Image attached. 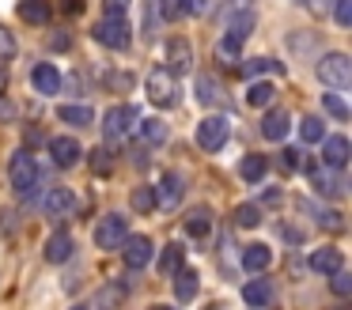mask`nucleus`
I'll list each match as a JSON object with an SVG mask.
<instances>
[{"mask_svg":"<svg viewBox=\"0 0 352 310\" xmlns=\"http://www.w3.org/2000/svg\"><path fill=\"white\" fill-rule=\"evenodd\" d=\"M144 91H148V102L160 106V110L178 106V80L167 72V68H152L148 80H144Z\"/></svg>","mask_w":352,"mask_h":310,"instance_id":"f257e3e1","label":"nucleus"},{"mask_svg":"<svg viewBox=\"0 0 352 310\" xmlns=\"http://www.w3.org/2000/svg\"><path fill=\"white\" fill-rule=\"evenodd\" d=\"M8 178H12V189H16V193H31V189L38 186L42 170H38L31 151H16V155L8 159Z\"/></svg>","mask_w":352,"mask_h":310,"instance_id":"f03ea898","label":"nucleus"},{"mask_svg":"<svg viewBox=\"0 0 352 310\" xmlns=\"http://www.w3.org/2000/svg\"><path fill=\"white\" fill-rule=\"evenodd\" d=\"M318 80L333 91H344L352 83V60L344 57V53H326V57L318 60Z\"/></svg>","mask_w":352,"mask_h":310,"instance_id":"7ed1b4c3","label":"nucleus"},{"mask_svg":"<svg viewBox=\"0 0 352 310\" xmlns=\"http://www.w3.org/2000/svg\"><path fill=\"white\" fill-rule=\"evenodd\" d=\"M137 125H140V110H137V106H114V110L107 113V121H102L107 144H114V140H122V136H129Z\"/></svg>","mask_w":352,"mask_h":310,"instance_id":"20e7f679","label":"nucleus"},{"mask_svg":"<svg viewBox=\"0 0 352 310\" xmlns=\"http://www.w3.org/2000/svg\"><path fill=\"white\" fill-rule=\"evenodd\" d=\"M91 34H95V42L110 45V49H125L129 38H133V30H129V23H125V15H107L102 23H95Z\"/></svg>","mask_w":352,"mask_h":310,"instance_id":"39448f33","label":"nucleus"},{"mask_svg":"<svg viewBox=\"0 0 352 310\" xmlns=\"http://www.w3.org/2000/svg\"><path fill=\"white\" fill-rule=\"evenodd\" d=\"M228 133H231V121L212 113V118H201L197 125V148L201 151H220L228 144Z\"/></svg>","mask_w":352,"mask_h":310,"instance_id":"423d86ee","label":"nucleus"},{"mask_svg":"<svg viewBox=\"0 0 352 310\" xmlns=\"http://www.w3.org/2000/svg\"><path fill=\"white\" fill-rule=\"evenodd\" d=\"M42 212H46L50 219H57V223H65V219H72L80 212V201L72 189H50L46 201H42Z\"/></svg>","mask_w":352,"mask_h":310,"instance_id":"0eeeda50","label":"nucleus"},{"mask_svg":"<svg viewBox=\"0 0 352 310\" xmlns=\"http://www.w3.org/2000/svg\"><path fill=\"white\" fill-rule=\"evenodd\" d=\"M129 239V227H125L122 216H107L99 219V227H95V242H99L102 250H122V242Z\"/></svg>","mask_w":352,"mask_h":310,"instance_id":"6e6552de","label":"nucleus"},{"mask_svg":"<svg viewBox=\"0 0 352 310\" xmlns=\"http://www.w3.org/2000/svg\"><path fill=\"white\" fill-rule=\"evenodd\" d=\"M193 68V45L186 38H170L167 42V72L170 76H182Z\"/></svg>","mask_w":352,"mask_h":310,"instance_id":"1a4fd4ad","label":"nucleus"},{"mask_svg":"<svg viewBox=\"0 0 352 310\" xmlns=\"http://www.w3.org/2000/svg\"><path fill=\"white\" fill-rule=\"evenodd\" d=\"M122 250H125V265H129V269H144V265L152 261V254H155L152 239H144V234H137V239H125Z\"/></svg>","mask_w":352,"mask_h":310,"instance_id":"9d476101","label":"nucleus"},{"mask_svg":"<svg viewBox=\"0 0 352 310\" xmlns=\"http://www.w3.org/2000/svg\"><path fill=\"white\" fill-rule=\"evenodd\" d=\"M311 269L318 272V276H333L337 269H344V254L337 246H322L311 254Z\"/></svg>","mask_w":352,"mask_h":310,"instance_id":"9b49d317","label":"nucleus"},{"mask_svg":"<svg viewBox=\"0 0 352 310\" xmlns=\"http://www.w3.org/2000/svg\"><path fill=\"white\" fill-rule=\"evenodd\" d=\"M182 193H186V186H182V178L178 174H163V181H160V193H155V208H178V201H182Z\"/></svg>","mask_w":352,"mask_h":310,"instance_id":"f8f14e48","label":"nucleus"},{"mask_svg":"<svg viewBox=\"0 0 352 310\" xmlns=\"http://www.w3.org/2000/svg\"><path fill=\"white\" fill-rule=\"evenodd\" d=\"M31 83H34V91H38V95H57V91H61V72H57L54 65H46V60H42V65H34Z\"/></svg>","mask_w":352,"mask_h":310,"instance_id":"ddd939ff","label":"nucleus"},{"mask_svg":"<svg viewBox=\"0 0 352 310\" xmlns=\"http://www.w3.org/2000/svg\"><path fill=\"white\" fill-rule=\"evenodd\" d=\"M288 129H292V118L284 110H269L265 118H261V136H265V140H284Z\"/></svg>","mask_w":352,"mask_h":310,"instance_id":"4468645a","label":"nucleus"},{"mask_svg":"<svg viewBox=\"0 0 352 310\" xmlns=\"http://www.w3.org/2000/svg\"><path fill=\"white\" fill-rule=\"evenodd\" d=\"M50 155H54L57 166H72L80 163V144L72 136H57V140H50Z\"/></svg>","mask_w":352,"mask_h":310,"instance_id":"2eb2a0df","label":"nucleus"},{"mask_svg":"<svg viewBox=\"0 0 352 310\" xmlns=\"http://www.w3.org/2000/svg\"><path fill=\"white\" fill-rule=\"evenodd\" d=\"M46 261L50 265H61V261H69L72 257V234L69 231H57V234H50V242H46Z\"/></svg>","mask_w":352,"mask_h":310,"instance_id":"dca6fc26","label":"nucleus"},{"mask_svg":"<svg viewBox=\"0 0 352 310\" xmlns=\"http://www.w3.org/2000/svg\"><path fill=\"white\" fill-rule=\"evenodd\" d=\"M322 159H326L333 170H341V166L349 163V140H344V136H326V144H322Z\"/></svg>","mask_w":352,"mask_h":310,"instance_id":"f3484780","label":"nucleus"},{"mask_svg":"<svg viewBox=\"0 0 352 310\" xmlns=\"http://www.w3.org/2000/svg\"><path fill=\"white\" fill-rule=\"evenodd\" d=\"M269 265H273V250H269V246H261V242H258V246H246L243 250V269H250V272H258V276H261Z\"/></svg>","mask_w":352,"mask_h":310,"instance_id":"a211bd4d","label":"nucleus"},{"mask_svg":"<svg viewBox=\"0 0 352 310\" xmlns=\"http://www.w3.org/2000/svg\"><path fill=\"white\" fill-rule=\"evenodd\" d=\"M19 19L31 23V27L50 23V0H19Z\"/></svg>","mask_w":352,"mask_h":310,"instance_id":"6ab92c4d","label":"nucleus"},{"mask_svg":"<svg viewBox=\"0 0 352 310\" xmlns=\"http://www.w3.org/2000/svg\"><path fill=\"white\" fill-rule=\"evenodd\" d=\"M243 299L250 302V307H265V302H273V284H269L265 276L250 280V284L243 287Z\"/></svg>","mask_w":352,"mask_h":310,"instance_id":"aec40b11","label":"nucleus"},{"mask_svg":"<svg viewBox=\"0 0 352 310\" xmlns=\"http://www.w3.org/2000/svg\"><path fill=\"white\" fill-rule=\"evenodd\" d=\"M265 170H269V159L265 155H246L243 163H239V178L250 181V186H258V181L265 178Z\"/></svg>","mask_w":352,"mask_h":310,"instance_id":"412c9836","label":"nucleus"},{"mask_svg":"<svg viewBox=\"0 0 352 310\" xmlns=\"http://www.w3.org/2000/svg\"><path fill=\"white\" fill-rule=\"evenodd\" d=\"M193 295H197V272H193V269H178L175 272V299L178 302H193Z\"/></svg>","mask_w":352,"mask_h":310,"instance_id":"4be33fe9","label":"nucleus"},{"mask_svg":"<svg viewBox=\"0 0 352 310\" xmlns=\"http://www.w3.org/2000/svg\"><path fill=\"white\" fill-rule=\"evenodd\" d=\"M140 136H144L152 148H160V144H167L170 140V129L163 125L160 118H140Z\"/></svg>","mask_w":352,"mask_h":310,"instance_id":"5701e85b","label":"nucleus"},{"mask_svg":"<svg viewBox=\"0 0 352 310\" xmlns=\"http://www.w3.org/2000/svg\"><path fill=\"white\" fill-rule=\"evenodd\" d=\"M186 234H190V239H208V234H212V216H208V212H193L190 219H186Z\"/></svg>","mask_w":352,"mask_h":310,"instance_id":"b1692460","label":"nucleus"},{"mask_svg":"<svg viewBox=\"0 0 352 310\" xmlns=\"http://www.w3.org/2000/svg\"><path fill=\"white\" fill-rule=\"evenodd\" d=\"M182 257H186L182 246H178V242H170V246L160 254V272H163V276H175V272L182 269Z\"/></svg>","mask_w":352,"mask_h":310,"instance_id":"393cba45","label":"nucleus"},{"mask_svg":"<svg viewBox=\"0 0 352 310\" xmlns=\"http://www.w3.org/2000/svg\"><path fill=\"white\" fill-rule=\"evenodd\" d=\"M57 118L61 121H69V125H80V129H87L91 125V106H61V110H57Z\"/></svg>","mask_w":352,"mask_h":310,"instance_id":"a878e982","label":"nucleus"},{"mask_svg":"<svg viewBox=\"0 0 352 310\" xmlns=\"http://www.w3.org/2000/svg\"><path fill=\"white\" fill-rule=\"evenodd\" d=\"M216 57H220L223 65H239V57H243V42L231 38V34H223L220 45H216Z\"/></svg>","mask_w":352,"mask_h":310,"instance_id":"bb28decb","label":"nucleus"},{"mask_svg":"<svg viewBox=\"0 0 352 310\" xmlns=\"http://www.w3.org/2000/svg\"><path fill=\"white\" fill-rule=\"evenodd\" d=\"M223 98V91H220V83L212 80V76H201L197 80V102H205V106H212V102H220Z\"/></svg>","mask_w":352,"mask_h":310,"instance_id":"cd10ccee","label":"nucleus"},{"mask_svg":"<svg viewBox=\"0 0 352 310\" xmlns=\"http://www.w3.org/2000/svg\"><path fill=\"white\" fill-rule=\"evenodd\" d=\"M250 30H254V12H235L231 15V27H228L231 38L243 42V38H250Z\"/></svg>","mask_w":352,"mask_h":310,"instance_id":"c85d7f7f","label":"nucleus"},{"mask_svg":"<svg viewBox=\"0 0 352 310\" xmlns=\"http://www.w3.org/2000/svg\"><path fill=\"white\" fill-rule=\"evenodd\" d=\"M246 102H250L254 110H261V106H269V102H273V87H269L265 80L250 83V91H246Z\"/></svg>","mask_w":352,"mask_h":310,"instance_id":"c756f323","label":"nucleus"},{"mask_svg":"<svg viewBox=\"0 0 352 310\" xmlns=\"http://www.w3.org/2000/svg\"><path fill=\"white\" fill-rule=\"evenodd\" d=\"M129 201H133V208H137V212H155V189L152 186H137Z\"/></svg>","mask_w":352,"mask_h":310,"instance_id":"7c9ffc66","label":"nucleus"},{"mask_svg":"<svg viewBox=\"0 0 352 310\" xmlns=\"http://www.w3.org/2000/svg\"><path fill=\"white\" fill-rule=\"evenodd\" d=\"M122 299H125V287L122 284H107L99 291V307L102 310H118V307H122Z\"/></svg>","mask_w":352,"mask_h":310,"instance_id":"2f4dec72","label":"nucleus"},{"mask_svg":"<svg viewBox=\"0 0 352 310\" xmlns=\"http://www.w3.org/2000/svg\"><path fill=\"white\" fill-rule=\"evenodd\" d=\"M322 106H326V113H333L337 121H349V106L341 102L337 91H326V95H322Z\"/></svg>","mask_w":352,"mask_h":310,"instance_id":"473e14b6","label":"nucleus"},{"mask_svg":"<svg viewBox=\"0 0 352 310\" xmlns=\"http://www.w3.org/2000/svg\"><path fill=\"white\" fill-rule=\"evenodd\" d=\"M235 223L239 227H258L261 223V208H258V204H239V208H235Z\"/></svg>","mask_w":352,"mask_h":310,"instance_id":"72a5a7b5","label":"nucleus"},{"mask_svg":"<svg viewBox=\"0 0 352 310\" xmlns=\"http://www.w3.org/2000/svg\"><path fill=\"white\" fill-rule=\"evenodd\" d=\"M314 189H318L322 197H337V193H341V186L333 181V174H322V170H314Z\"/></svg>","mask_w":352,"mask_h":310,"instance_id":"f704fd0d","label":"nucleus"},{"mask_svg":"<svg viewBox=\"0 0 352 310\" xmlns=\"http://www.w3.org/2000/svg\"><path fill=\"white\" fill-rule=\"evenodd\" d=\"M299 136H303L307 144H318V140H322V121H318V118H303V125H299Z\"/></svg>","mask_w":352,"mask_h":310,"instance_id":"c9c22d12","label":"nucleus"},{"mask_svg":"<svg viewBox=\"0 0 352 310\" xmlns=\"http://www.w3.org/2000/svg\"><path fill=\"white\" fill-rule=\"evenodd\" d=\"M110 166H114V155H110V148H95L91 170H95V174H110Z\"/></svg>","mask_w":352,"mask_h":310,"instance_id":"e433bc0d","label":"nucleus"},{"mask_svg":"<svg viewBox=\"0 0 352 310\" xmlns=\"http://www.w3.org/2000/svg\"><path fill=\"white\" fill-rule=\"evenodd\" d=\"M160 12H163V19H182L190 8H186V0H160Z\"/></svg>","mask_w":352,"mask_h":310,"instance_id":"4c0bfd02","label":"nucleus"},{"mask_svg":"<svg viewBox=\"0 0 352 310\" xmlns=\"http://www.w3.org/2000/svg\"><path fill=\"white\" fill-rule=\"evenodd\" d=\"M243 72L246 76H258V72H276L280 76L284 65H276V60H250V65H243Z\"/></svg>","mask_w":352,"mask_h":310,"instance_id":"58836bf2","label":"nucleus"},{"mask_svg":"<svg viewBox=\"0 0 352 310\" xmlns=\"http://www.w3.org/2000/svg\"><path fill=\"white\" fill-rule=\"evenodd\" d=\"M16 57V38H12V30L0 27V60H12Z\"/></svg>","mask_w":352,"mask_h":310,"instance_id":"ea45409f","label":"nucleus"},{"mask_svg":"<svg viewBox=\"0 0 352 310\" xmlns=\"http://www.w3.org/2000/svg\"><path fill=\"white\" fill-rule=\"evenodd\" d=\"M333 295H352V276L344 269L333 272Z\"/></svg>","mask_w":352,"mask_h":310,"instance_id":"a19ab883","label":"nucleus"},{"mask_svg":"<svg viewBox=\"0 0 352 310\" xmlns=\"http://www.w3.org/2000/svg\"><path fill=\"white\" fill-rule=\"evenodd\" d=\"M16 118H19V106L0 95V125H8V121H16Z\"/></svg>","mask_w":352,"mask_h":310,"instance_id":"79ce46f5","label":"nucleus"},{"mask_svg":"<svg viewBox=\"0 0 352 310\" xmlns=\"http://www.w3.org/2000/svg\"><path fill=\"white\" fill-rule=\"evenodd\" d=\"M337 27H352V0H337Z\"/></svg>","mask_w":352,"mask_h":310,"instance_id":"37998d69","label":"nucleus"},{"mask_svg":"<svg viewBox=\"0 0 352 310\" xmlns=\"http://www.w3.org/2000/svg\"><path fill=\"white\" fill-rule=\"evenodd\" d=\"M280 234H284V242H288V246H299V242H303V234H299L296 227H288V223L280 227Z\"/></svg>","mask_w":352,"mask_h":310,"instance_id":"c03bdc74","label":"nucleus"},{"mask_svg":"<svg viewBox=\"0 0 352 310\" xmlns=\"http://www.w3.org/2000/svg\"><path fill=\"white\" fill-rule=\"evenodd\" d=\"M129 0H107V15H125Z\"/></svg>","mask_w":352,"mask_h":310,"instance_id":"a18cd8bd","label":"nucleus"},{"mask_svg":"<svg viewBox=\"0 0 352 310\" xmlns=\"http://www.w3.org/2000/svg\"><path fill=\"white\" fill-rule=\"evenodd\" d=\"M186 8H190V12H208V8H212V0H186Z\"/></svg>","mask_w":352,"mask_h":310,"instance_id":"49530a36","label":"nucleus"},{"mask_svg":"<svg viewBox=\"0 0 352 310\" xmlns=\"http://www.w3.org/2000/svg\"><path fill=\"white\" fill-rule=\"evenodd\" d=\"M284 166H299V155H296V151H292V148L284 151Z\"/></svg>","mask_w":352,"mask_h":310,"instance_id":"de8ad7c7","label":"nucleus"},{"mask_svg":"<svg viewBox=\"0 0 352 310\" xmlns=\"http://www.w3.org/2000/svg\"><path fill=\"white\" fill-rule=\"evenodd\" d=\"M65 12H84V0H65Z\"/></svg>","mask_w":352,"mask_h":310,"instance_id":"09e8293b","label":"nucleus"},{"mask_svg":"<svg viewBox=\"0 0 352 310\" xmlns=\"http://www.w3.org/2000/svg\"><path fill=\"white\" fill-rule=\"evenodd\" d=\"M72 310H87V307H72Z\"/></svg>","mask_w":352,"mask_h":310,"instance_id":"8fccbe9b","label":"nucleus"},{"mask_svg":"<svg viewBox=\"0 0 352 310\" xmlns=\"http://www.w3.org/2000/svg\"><path fill=\"white\" fill-rule=\"evenodd\" d=\"M155 310H170V307H155Z\"/></svg>","mask_w":352,"mask_h":310,"instance_id":"3c124183","label":"nucleus"}]
</instances>
